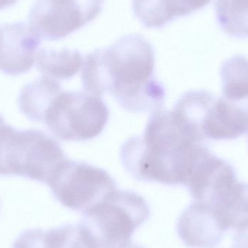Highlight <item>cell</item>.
I'll return each instance as SVG.
<instances>
[{
	"label": "cell",
	"mask_w": 248,
	"mask_h": 248,
	"mask_svg": "<svg viewBox=\"0 0 248 248\" xmlns=\"http://www.w3.org/2000/svg\"><path fill=\"white\" fill-rule=\"evenodd\" d=\"M154 49L140 34L122 36L105 49L86 57L81 81L84 91L99 96L110 93L125 110H160L165 89L154 77Z\"/></svg>",
	"instance_id": "1"
},
{
	"label": "cell",
	"mask_w": 248,
	"mask_h": 248,
	"mask_svg": "<svg viewBox=\"0 0 248 248\" xmlns=\"http://www.w3.org/2000/svg\"><path fill=\"white\" fill-rule=\"evenodd\" d=\"M183 128L173 111L153 112L142 137H132L122 147L126 170L136 179L186 186L203 149Z\"/></svg>",
	"instance_id": "2"
},
{
	"label": "cell",
	"mask_w": 248,
	"mask_h": 248,
	"mask_svg": "<svg viewBox=\"0 0 248 248\" xmlns=\"http://www.w3.org/2000/svg\"><path fill=\"white\" fill-rule=\"evenodd\" d=\"M150 214L141 195L116 188L83 212L79 225L90 248H127Z\"/></svg>",
	"instance_id": "3"
},
{
	"label": "cell",
	"mask_w": 248,
	"mask_h": 248,
	"mask_svg": "<svg viewBox=\"0 0 248 248\" xmlns=\"http://www.w3.org/2000/svg\"><path fill=\"white\" fill-rule=\"evenodd\" d=\"M68 157L59 143L42 131L0 127V175L20 176L47 185Z\"/></svg>",
	"instance_id": "4"
},
{
	"label": "cell",
	"mask_w": 248,
	"mask_h": 248,
	"mask_svg": "<svg viewBox=\"0 0 248 248\" xmlns=\"http://www.w3.org/2000/svg\"><path fill=\"white\" fill-rule=\"evenodd\" d=\"M109 116L99 96L85 91H62L51 103L42 123L60 140L85 141L103 132Z\"/></svg>",
	"instance_id": "5"
},
{
	"label": "cell",
	"mask_w": 248,
	"mask_h": 248,
	"mask_svg": "<svg viewBox=\"0 0 248 248\" xmlns=\"http://www.w3.org/2000/svg\"><path fill=\"white\" fill-rule=\"evenodd\" d=\"M55 198L62 205L84 212L106 194L117 188L103 169L67 158L48 182Z\"/></svg>",
	"instance_id": "6"
},
{
	"label": "cell",
	"mask_w": 248,
	"mask_h": 248,
	"mask_svg": "<svg viewBox=\"0 0 248 248\" xmlns=\"http://www.w3.org/2000/svg\"><path fill=\"white\" fill-rule=\"evenodd\" d=\"M104 0H37L29 15L32 30L41 39L57 41L93 21Z\"/></svg>",
	"instance_id": "7"
},
{
	"label": "cell",
	"mask_w": 248,
	"mask_h": 248,
	"mask_svg": "<svg viewBox=\"0 0 248 248\" xmlns=\"http://www.w3.org/2000/svg\"><path fill=\"white\" fill-rule=\"evenodd\" d=\"M41 39L23 22L0 28V71L17 77L33 67Z\"/></svg>",
	"instance_id": "8"
},
{
	"label": "cell",
	"mask_w": 248,
	"mask_h": 248,
	"mask_svg": "<svg viewBox=\"0 0 248 248\" xmlns=\"http://www.w3.org/2000/svg\"><path fill=\"white\" fill-rule=\"evenodd\" d=\"M177 230L184 243L193 248L215 247L224 234L209 211L196 201L179 217Z\"/></svg>",
	"instance_id": "9"
},
{
	"label": "cell",
	"mask_w": 248,
	"mask_h": 248,
	"mask_svg": "<svg viewBox=\"0 0 248 248\" xmlns=\"http://www.w3.org/2000/svg\"><path fill=\"white\" fill-rule=\"evenodd\" d=\"M211 0H133L134 14L147 28H161L177 17L187 16Z\"/></svg>",
	"instance_id": "10"
},
{
	"label": "cell",
	"mask_w": 248,
	"mask_h": 248,
	"mask_svg": "<svg viewBox=\"0 0 248 248\" xmlns=\"http://www.w3.org/2000/svg\"><path fill=\"white\" fill-rule=\"evenodd\" d=\"M13 248H90L79 224L62 226L48 231L30 230L22 233Z\"/></svg>",
	"instance_id": "11"
},
{
	"label": "cell",
	"mask_w": 248,
	"mask_h": 248,
	"mask_svg": "<svg viewBox=\"0 0 248 248\" xmlns=\"http://www.w3.org/2000/svg\"><path fill=\"white\" fill-rule=\"evenodd\" d=\"M62 91L59 81L46 77L38 78L23 87L18 97L19 108L28 119L42 123L51 103Z\"/></svg>",
	"instance_id": "12"
},
{
	"label": "cell",
	"mask_w": 248,
	"mask_h": 248,
	"mask_svg": "<svg viewBox=\"0 0 248 248\" xmlns=\"http://www.w3.org/2000/svg\"><path fill=\"white\" fill-rule=\"evenodd\" d=\"M84 59L77 50L42 48L36 55V67L45 77L59 80L69 79L82 68Z\"/></svg>",
	"instance_id": "13"
},
{
	"label": "cell",
	"mask_w": 248,
	"mask_h": 248,
	"mask_svg": "<svg viewBox=\"0 0 248 248\" xmlns=\"http://www.w3.org/2000/svg\"><path fill=\"white\" fill-rule=\"evenodd\" d=\"M216 12L219 24L227 33L248 36V0H217Z\"/></svg>",
	"instance_id": "14"
},
{
	"label": "cell",
	"mask_w": 248,
	"mask_h": 248,
	"mask_svg": "<svg viewBox=\"0 0 248 248\" xmlns=\"http://www.w3.org/2000/svg\"><path fill=\"white\" fill-rule=\"evenodd\" d=\"M17 1V0H0V10L8 8L14 5Z\"/></svg>",
	"instance_id": "15"
},
{
	"label": "cell",
	"mask_w": 248,
	"mask_h": 248,
	"mask_svg": "<svg viewBox=\"0 0 248 248\" xmlns=\"http://www.w3.org/2000/svg\"><path fill=\"white\" fill-rule=\"evenodd\" d=\"M4 124H5V122H4V118L0 115V127L4 125Z\"/></svg>",
	"instance_id": "16"
},
{
	"label": "cell",
	"mask_w": 248,
	"mask_h": 248,
	"mask_svg": "<svg viewBox=\"0 0 248 248\" xmlns=\"http://www.w3.org/2000/svg\"><path fill=\"white\" fill-rule=\"evenodd\" d=\"M127 248H143L142 246H137V245H132V246H130L129 247H128Z\"/></svg>",
	"instance_id": "17"
}]
</instances>
